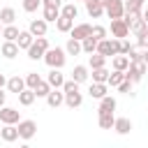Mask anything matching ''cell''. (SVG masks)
<instances>
[{"label":"cell","mask_w":148,"mask_h":148,"mask_svg":"<svg viewBox=\"0 0 148 148\" xmlns=\"http://www.w3.org/2000/svg\"><path fill=\"white\" fill-rule=\"evenodd\" d=\"M97 53H102V56H106V58H113V56H120V39H116V37H106V39H102V42H97Z\"/></svg>","instance_id":"obj_2"},{"label":"cell","mask_w":148,"mask_h":148,"mask_svg":"<svg viewBox=\"0 0 148 148\" xmlns=\"http://www.w3.org/2000/svg\"><path fill=\"white\" fill-rule=\"evenodd\" d=\"M106 92H109V83H90V88H88V95L92 99H102V97H106Z\"/></svg>","instance_id":"obj_16"},{"label":"cell","mask_w":148,"mask_h":148,"mask_svg":"<svg viewBox=\"0 0 148 148\" xmlns=\"http://www.w3.org/2000/svg\"><path fill=\"white\" fill-rule=\"evenodd\" d=\"M21 148H30V146H28V143H23V146H21Z\"/></svg>","instance_id":"obj_53"},{"label":"cell","mask_w":148,"mask_h":148,"mask_svg":"<svg viewBox=\"0 0 148 148\" xmlns=\"http://www.w3.org/2000/svg\"><path fill=\"white\" fill-rule=\"evenodd\" d=\"M65 51H67V56H79V53H83V46H81V42H79V39L69 37V39H67V44H65Z\"/></svg>","instance_id":"obj_28"},{"label":"cell","mask_w":148,"mask_h":148,"mask_svg":"<svg viewBox=\"0 0 148 148\" xmlns=\"http://www.w3.org/2000/svg\"><path fill=\"white\" fill-rule=\"evenodd\" d=\"M146 0H127L125 2V12H143Z\"/></svg>","instance_id":"obj_38"},{"label":"cell","mask_w":148,"mask_h":148,"mask_svg":"<svg viewBox=\"0 0 148 148\" xmlns=\"http://www.w3.org/2000/svg\"><path fill=\"white\" fill-rule=\"evenodd\" d=\"M130 32H132L134 37H141L143 32H148V23H146L143 18H136V21L130 25Z\"/></svg>","instance_id":"obj_29"},{"label":"cell","mask_w":148,"mask_h":148,"mask_svg":"<svg viewBox=\"0 0 148 148\" xmlns=\"http://www.w3.org/2000/svg\"><path fill=\"white\" fill-rule=\"evenodd\" d=\"M46 81H49V86H51V88H62V83H65L67 79L62 76V72H60V69H51V72L46 74Z\"/></svg>","instance_id":"obj_19"},{"label":"cell","mask_w":148,"mask_h":148,"mask_svg":"<svg viewBox=\"0 0 148 148\" xmlns=\"http://www.w3.org/2000/svg\"><path fill=\"white\" fill-rule=\"evenodd\" d=\"M39 81H42V76H39L37 72H28V74H25V86H28V88L35 90V86H37Z\"/></svg>","instance_id":"obj_40"},{"label":"cell","mask_w":148,"mask_h":148,"mask_svg":"<svg viewBox=\"0 0 148 148\" xmlns=\"http://www.w3.org/2000/svg\"><path fill=\"white\" fill-rule=\"evenodd\" d=\"M81 46H83V53H88V56H90V53H95V51H97V39H95V37H86V39L81 42Z\"/></svg>","instance_id":"obj_37"},{"label":"cell","mask_w":148,"mask_h":148,"mask_svg":"<svg viewBox=\"0 0 148 148\" xmlns=\"http://www.w3.org/2000/svg\"><path fill=\"white\" fill-rule=\"evenodd\" d=\"M0 139L7 141V143L16 141V139H18V127H16V125H2V130H0Z\"/></svg>","instance_id":"obj_17"},{"label":"cell","mask_w":148,"mask_h":148,"mask_svg":"<svg viewBox=\"0 0 148 148\" xmlns=\"http://www.w3.org/2000/svg\"><path fill=\"white\" fill-rule=\"evenodd\" d=\"M143 62L148 65V49H143Z\"/></svg>","instance_id":"obj_51"},{"label":"cell","mask_w":148,"mask_h":148,"mask_svg":"<svg viewBox=\"0 0 148 148\" xmlns=\"http://www.w3.org/2000/svg\"><path fill=\"white\" fill-rule=\"evenodd\" d=\"M86 12H88L90 18H99V16L104 14V5H102V0H86Z\"/></svg>","instance_id":"obj_15"},{"label":"cell","mask_w":148,"mask_h":148,"mask_svg":"<svg viewBox=\"0 0 148 148\" xmlns=\"http://www.w3.org/2000/svg\"><path fill=\"white\" fill-rule=\"evenodd\" d=\"M90 37H95L97 42H102V39L109 37V30H106L104 25H92V35H90Z\"/></svg>","instance_id":"obj_39"},{"label":"cell","mask_w":148,"mask_h":148,"mask_svg":"<svg viewBox=\"0 0 148 148\" xmlns=\"http://www.w3.org/2000/svg\"><path fill=\"white\" fill-rule=\"evenodd\" d=\"M130 49H132V44H130L127 39H120V56H127Z\"/></svg>","instance_id":"obj_46"},{"label":"cell","mask_w":148,"mask_h":148,"mask_svg":"<svg viewBox=\"0 0 148 148\" xmlns=\"http://www.w3.org/2000/svg\"><path fill=\"white\" fill-rule=\"evenodd\" d=\"M92 35V25L90 23H76L74 28H72V32H69V37H74V39H79V42H83L86 37H90Z\"/></svg>","instance_id":"obj_11"},{"label":"cell","mask_w":148,"mask_h":148,"mask_svg":"<svg viewBox=\"0 0 148 148\" xmlns=\"http://www.w3.org/2000/svg\"><path fill=\"white\" fill-rule=\"evenodd\" d=\"M88 65H90V69H97V67H106V56H102V53H90V58H88Z\"/></svg>","instance_id":"obj_30"},{"label":"cell","mask_w":148,"mask_h":148,"mask_svg":"<svg viewBox=\"0 0 148 148\" xmlns=\"http://www.w3.org/2000/svg\"><path fill=\"white\" fill-rule=\"evenodd\" d=\"M111 35H113L116 39L130 37V25L125 23V18H113V21H111Z\"/></svg>","instance_id":"obj_8"},{"label":"cell","mask_w":148,"mask_h":148,"mask_svg":"<svg viewBox=\"0 0 148 148\" xmlns=\"http://www.w3.org/2000/svg\"><path fill=\"white\" fill-rule=\"evenodd\" d=\"M65 104H67L69 109H79V106L83 104V95H81L79 90H74V92H65Z\"/></svg>","instance_id":"obj_20"},{"label":"cell","mask_w":148,"mask_h":148,"mask_svg":"<svg viewBox=\"0 0 148 148\" xmlns=\"http://www.w3.org/2000/svg\"><path fill=\"white\" fill-rule=\"evenodd\" d=\"M32 42H35V37H32V32H30V30H21V35H18V39H16V44H18V49H23V51H28V49L32 46Z\"/></svg>","instance_id":"obj_21"},{"label":"cell","mask_w":148,"mask_h":148,"mask_svg":"<svg viewBox=\"0 0 148 148\" xmlns=\"http://www.w3.org/2000/svg\"><path fill=\"white\" fill-rule=\"evenodd\" d=\"M5 86H7V79H5L2 74H0V88H5Z\"/></svg>","instance_id":"obj_50"},{"label":"cell","mask_w":148,"mask_h":148,"mask_svg":"<svg viewBox=\"0 0 148 148\" xmlns=\"http://www.w3.org/2000/svg\"><path fill=\"white\" fill-rule=\"evenodd\" d=\"M123 81H125V72H118V69H113V72L109 74V81H106V83H109L111 88H118Z\"/></svg>","instance_id":"obj_34"},{"label":"cell","mask_w":148,"mask_h":148,"mask_svg":"<svg viewBox=\"0 0 148 148\" xmlns=\"http://www.w3.org/2000/svg\"><path fill=\"white\" fill-rule=\"evenodd\" d=\"M136 46L139 49H148V32H143L141 37H136Z\"/></svg>","instance_id":"obj_45"},{"label":"cell","mask_w":148,"mask_h":148,"mask_svg":"<svg viewBox=\"0 0 148 148\" xmlns=\"http://www.w3.org/2000/svg\"><path fill=\"white\" fill-rule=\"evenodd\" d=\"M16 97H18V104H21V106H30V104L37 99V95H35V90H32V88H25V90H23V92H18Z\"/></svg>","instance_id":"obj_26"},{"label":"cell","mask_w":148,"mask_h":148,"mask_svg":"<svg viewBox=\"0 0 148 148\" xmlns=\"http://www.w3.org/2000/svg\"><path fill=\"white\" fill-rule=\"evenodd\" d=\"M60 14L67 16V18H76V16H79V7H76L74 2H67V5L60 7Z\"/></svg>","instance_id":"obj_33"},{"label":"cell","mask_w":148,"mask_h":148,"mask_svg":"<svg viewBox=\"0 0 148 148\" xmlns=\"http://www.w3.org/2000/svg\"><path fill=\"white\" fill-rule=\"evenodd\" d=\"M49 49H51V46H49V39H46V37H35L32 46L28 49V58H30V60H44V53H46Z\"/></svg>","instance_id":"obj_3"},{"label":"cell","mask_w":148,"mask_h":148,"mask_svg":"<svg viewBox=\"0 0 148 148\" xmlns=\"http://www.w3.org/2000/svg\"><path fill=\"white\" fill-rule=\"evenodd\" d=\"M28 86H25V79L23 76H12V79H7V90L9 92H14V95H18V92H23Z\"/></svg>","instance_id":"obj_14"},{"label":"cell","mask_w":148,"mask_h":148,"mask_svg":"<svg viewBox=\"0 0 148 148\" xmlns=\"http://www.w3.org/2000/svg\"><path fill=\"white\" fill-rule=\"evenodd\" d=\"M72 28H74V18H67L60 14V18L56 21V30L58 32H72Z\"/></svg>","instance_id":"obj_27"},{"label":"cell","mask_w":148,"mask_h":148,"mask_svg":"<svg viewBox=\"0 0 148 148\" xmlns=\"http://www.w3.org/2000/svg\"><path fill=\"white\" fill-rule=\"evenodd\" d=\"M102 5H104V14H106L111 21L125 16V2H123V0H102Z\"/></svg>","instance_id":"obj_4"},{"label":"cell","mask_w":148,"mask_h":148,"mask_svg":"<svg viewBox=\"0 0 148 148\" xmlns=\"http://www.w3.org/2000/svg\"><path fill=\"white\" fill-rule=\"evenodd\" d=\"M2 28H5V25H2V23H0V37H2Z\"/></svg>","instance_id":"obj_52"},{"label":"cell","mask_w":148,"mask_h":148,"mask_svg":"<svg viewBox=\"0 0 148 148\" xmlns=\"http://www.w3.org/2000/svg\"><path fill=\"white\" fill-rule=\"evenodd\" d=\"M46 104H49L51 109L62 106V104H65V92H62V88H53V90L46 95Z\"/></svg>","instance_id":"obj_12"},{"label":"cell","mask_w":148,"mask_h":148,"mask_svg":"<svg viewBox=\"0 0 148 148\" xmlns=\"http://www.w3.org/2000/svg\"><path fill=\"white\" fill-rule=\"evenodd\" d=\"M111 65H113V69H118V72H127L130 58H127V56H113V58H111Z\"/></svg>","instance_id":"obj_31"},{"label":"cell","mask_w":148,"mask_h":148,"mask_svg":"<svg viewBox=\"0 0 148 148\" xmlns=\"http://www.w3.org/2000/svg\"><path fill=\"white\" fill-rule=\"evenodd\" d=\"M116 106H118V102H116V97H111V95H106V97L99 99V109H104V111H116Z\"/></svg>","instance_id":"obj_36"},{"label":"cell","mask_w":148,"mask_h":148,"mask_svg":"<svg viewBox=\"0 0 148 148\" xmlns=\"http://www.w3.org/2000/svg\"><path fill=\"white\" fill-rule=\"evenodd\" d=\"M14 21H16L14 7H2V9H0V23H2V25H14Z\"/></svg>","instance_id":"obj_23"},{"label":"cell","mask_w":148,"mask_h":148,"mask_svg":"<svg viewBox=\"0 0 148 148\" xmlns=\"http://www.w3.org/2000/svg\"><path fill=\"white\" fill-rule=\"evenodd\" d=\"M44 62H46L51 69H62L65 62H67V51L60 49V46H51V49L44 53Z\"/></svg>","instance_id":"obj_1"},{"label":"cell","mask_w":148,"mask_h":148,"mask_svg":"<svg viewBox=\"0 0 148 148\" xmlns=\"http://www.w3.org/2000/svg\"><path fill=\"white\" fill-rule=\"evenodd\" d=\"M72 79H74L76 83H86V81L90 79V69H88L86 65H76V67L72 69Z\"/></svg>","instance_id":"obj_18"},{"label":"cell","mask_w":148,"mask_h":148,"mask_svg":"<svg viewBox=\"0 0 148 148\" xmlns=\"http://www.w3.org/2000/svg\"><path fill=\"white\" fill-rule=\"evenodd\" d=\"M16 127H18V139H23V141H30V139L37 134V123H35V120H30V118L21 120Z\"/></svg>","instance_id":"obj_6"},{"label":"cell","mask_w":148,"mask_h":148,"mask_svg":"<svg viewBox=\"0 0 148 148\" xmlns=\"http://www.w3.org/2000/svg\"><path fill=\"white\" fill-rule=\"evenodd\" d=\"M79 86H81V83H76L74 79H67V81L62 83V92H74V90H79Z\"/></svg>","instance_id":"obj_43"},{"label":"cell","mask_w":148,"mask_h":148,"mask_svg":"<svg viewBox=\"0 0 148 148\" xmlns=\"http://www.w3.org/2000/svg\"><path fill=\"white\" fill-rule=\"evenodd\" d=\"M42 7H62V0H42Z\"/></svg>","instance_id":"obj_47"},{"label":"cell","mask_w":148,"mask_h":148,"mask_svg":"<svg viewBox=\"0 0 148 148\" xmlns=\"http://www.w3.org/2000/svg\"><path fill=\"white\" fill-rule=\"evenodd\" d=\"M42 18L46 23H56L60 18V9L58 7H42Z\"/></svg>","instance_id":"obj_24"},{"label":"cell","mask_w":148,"mask_h":148,"mask_svg":"<svg viewBox=\"0 0 148 148\" xmlns=\"http://www.w3.org/2000/svg\"><path fill=\"white\" fill-rule=\"evenodd\" d=\"M146 72H148V65H146L143 60H139V62H130V67H127V72H125V79H130L132 83H139V81L143 79Z\"/></svg>","instance_id":"obj_5"},{"label":"cell","mask_w":148,"mask_h":148,"mask_svg":"<svg viewBox=\"0 0 148 148\" xmlns=\"http://www.w3.org/2000/svg\"><path fill=\"white\" fill-rule=\"evenodd\" d=\"M28 30L32 32V37H46V30H49V23L44 18H32L28 23Z\"/></svg>","instance_id":"obj_10"},{"label":"cell","mask_w":148,"mask_h":148,"mask_svg":"<svg viewBox=\"0 0 148 148\" xmlns=\"http://www.w3.org/2000/svg\"><path fill=\"white\" fill-rule=\"evenodd\" d=\"M0 120L2 125H18L21 123V111L14 106H2L0 109Z\"/></svg>","instance_id":"obj_7"},{"label":"cell","mask_w":148,"mask_h":148,"mask_svg":"<svg viewBox=\"0 0 148 148\" xmlns=\"http://www.w3.org/2000/svg\"><path fill=\"white\" fill-rule=\"evenodd\" d=\"M81 2H86V0H81Z\"/></svg>","instance_id":"obj_55"},{"label":"cell","mask_w":148,"mask_h":148,"mask_svg":"<svg viewBox=\"0 0 148 148\" xmlns=\"http://www.w3.org/2000/svg\"><path fill=\"white\" fill-rule=\"evenodd\" d=\"M51 90H53V88L49 86V81H46V79H42V81L35 86V95H37V97H44V99H46V95H49Z\"/></svg>","instance_id":"obj_35"},{"label":"cell","mask_w":148,"mask_h":148,"mask_svg":"<svg viewBox=\"0 0 148 148\" xmlns=\"http://www.w3.org/2000/svg\"><path fill=\"white\" fill-rule=\"evenodd\" d=\"M109 69L106 67H97V69H90V76H92V83H106L109 81Z\"/></svg>","instance_id":"obj_25"},{"label":"cell","mask_w":148,"mask_h":148,"mask_svg":"<svg viewBox=\"0 0 148 148\" xmlns=\"http://www.w3.org/2000/svg\"><path fill=\"white\" fill-rule=\"evenodd\" d=\"M42 7V0H23V9L28 12V14H32V12H37Z\"/></svg>","instance_id":"obj_41"},{"label":"cell","mask_w":148,"mask_h":148,"mask_svg":"<svg viewBox=\"0 0 148 148\" xmlns=\"http://www.w3.org/2000/svg\"><path fill=\"white\" fill-rule=\"evenodd\" d=\"M5 102H7V92H2V88H0V109L5 106Z\"/></svg>","instance_id":"obj_48"},{"label":"cell","mask_w":148,"mask_h":148,"mask_svg":"<svg viewBox=\"0 0 148 148\" xmlns=\"http://www.w3.org/2000/svg\"><path fill=\"white\" fill-rule=\"evenodd\" d=\"M18 35H21V30H18L16 25H5V28H2V37H5V42H16Z\"/></svg>","instance_id":"obj_32"},{"label":"cell","mask_w":148,"mask_h":148,"mask_svg":"<svg viewBox=\"0 0 148 148\" xmlns=\"http://www.w3.org/2000/svg\"><path fill=\"white\" fill-rule=\"evenodd\" d=\"M18 51H21V49H18V44H16V42H5V44H2V49H0V53H2L7 60L16 58V56H18Z\"/></svg>","instance_id":"obj_22"},{"label":"cell","mask_w":148,"mask_h":148,"mask_svg":"<svg viewBox=\"0 0 148 148\" xmlns=\"http://www.w3.org/2000/svg\"><path fill=\"white\" fill-rule=\"evenodd\" d=\"M118 90H120V92H125V95H132V81H130V79H125V81L118 86Z\"/></svg>","instance_id":"obj_44"},{"label":"cell","mask_w":148,"mask_h":148,"mask_svg":"<svg viewBox=\"0 0 148 148\" xmlns=\"http://www.w3.org/2000/svg\"><path fill=\"white\" fill-rule=\"evenodd\" d=\"M113 132H116V134H120V136H127V134L132 132V120H130V118H125V116L116 118V123H113Z\"/></svg>","instance_id":"obj_13"},{"label":"cell","mask_w":148,"mask_h":148,"mask_svg":"<svg viewBox=\"0 0 148 148\" xmlns=\"http://www.w3.org/2000/svg\"><path fill=\"white\" fill-rule=\"evenodd\" d=\"M113 123H116V116H113V111L97 109V125H99L102 130H113Z\"/></svg>","instance_id":"obj_9"},{"label":"cell","mask_w":148,"mask_h":148,"mask_svg":"<svg viewBox=\"0 0 148 148\" xmlns=\"http://www.w3.org/2000/svg\"><path fill=\"white\" fill-rule=\"evenodd\" d=\"M141 18L148 23V7H143V12H141Z\"/></svg>","instance_id":"obj_49"},{"label":"cell","mask_w":148,"mask_h":148,"mask_svg":"<svg viewBox=\"0 0 148 148\" xmlns=\"http://www.w3.org/2000/svg\"><path fill=\"white\" fill-rule=\"evenodd\" d=\"M0 130H2V120H0Z\"/></svg>","instance_id":"obj_54"},{"label":"cell","mask_w":148,"mask_h":148,"mask_svg":"<svg viewBox=\"0 0 148 148\" xmlns=\"http://www.w3.org/2000/svg\"><path fill=\"white\" fill-rule=\"evenodd\" d=\"M127 58H130V62H139V60H143V51H139V46H132Z\"/></svg>","instance_id":"obj_42"}]
</instances>
